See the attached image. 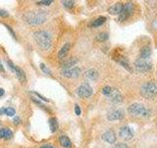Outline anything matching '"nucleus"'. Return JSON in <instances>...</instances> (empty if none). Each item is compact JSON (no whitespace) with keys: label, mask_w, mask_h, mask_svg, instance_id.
<instances>
[{"label":"nucleus","mask_w":157,"mask_h":148,"mask_svg":"<svg viewBox=\"0 0 157 148\" xmlns=\"http://www.w3.org/2000/svg\"><path fill=\"white\" fill-rule=\"evenodd\" d=\"M33 38L36 40L37 44H38L39 47H42V50H49L52 44V38L51 35L47 31H36L35 34H33Z\"/></svg>","instance_id":"obj_1"},{"label":"nucleus","mask_w":157,"mask_h":148,"mask_svg":"<svg viewBox=\"0 0 157 148\" xmlns=\"http://www.w3.org/2000/svg\"><path fill=\"white\" fill-rule=\"evenodd\" d=\"M25 20L29 25H40L45 22V11H31L25 16Z\"/></svg>","instance_id":"obj_2"},{"label":"nucleus","mask_w":157,"mask_h":148,"mask_svg":"<svg viewBox=\"0 0 157 148\" xmlns=\"http://www.w3.org/2000/svg\"><path fill=\"white\" fill-rule=\"evenodd\" d=\"M128 113L134 117H147L150 114V111L146 109L140 103H134L128 108Z\"/></svg>","instance_id":"obj_3"},{"label":"nucleus","mask_w":157,"mask_h":148,"mask_svg":"<svg viewBox=\"0 0 157 148\" xmlns=\"http://www.w3.org/2000/svg\"><path fill=\"white\" fill-rule=\"evenodd\" d=\"M140 94L146 99H153L157 95V86L154 82L144 83L140 89Z\"/></svg>","instance_id":"obj_4"},{"label":"nucleus","mask_w":157,"mask_h":148,"mask_svg":"<svg viewBox=\"0 0 157 148\" xmlns=\"http://www.w3.org/2000/svg\"><path fill=\"white\" fill-rule=\"evenodd\" d=\"M134 67L140 72H147L150 71L152 68L151 62H149L148 59H141L139 58L134 61Z\"/></svg>","instance_id":"obj_5"},{"label":"nucleus","mask_w":157,"mask_h":148,"mask_svg":"<svg viewBox=\"0 0 157 148\" xmlns=\"http://www.w3.org/2000/svg\"><path fill=\"white\" fill-rule=\"evenodd\" d=\"M92 88L88 83H83L77 89V94L81 98H88L92 95Z\"/></svg>","instance_id":"obj_6"},{"label":"nucleus","mask_w":157,"mask_h":148,"mask_svg":"<svg viewBox=\"0 0 157 148\" xmlns=\"http://www.w3.org/2000/svg\"><path fill=\"white\" fill-rule=\"evenodd\" d=\"M82 70L80 67H71V68H64L62 69L61 74L66 78H78L81 75Z\"/></svg>","instance_id":"obj_7"},{"label":"nucleus","mask_w":157,"mask_h":148,"mask_svg":"<svg viewBox=\"0 0 157 148\" xmlns=\"http://www.w3.org/2000/svg\"><path fill=\"white\" fill-rule=\"evenodd\" d=\"M134 12V4L133 3H127L123 7L122 12L119 14V20L120 21H125L132 15Z\"/></svg>","instance_id":"obj_8"},{"label":"nucleus","mask_w":157,"mask_h":148,"mask_svg":"<svg viewBox=\"0 0 157 148\" xmlns=\"http://www.w3.org/2000/svg\"><path fill=\"white\" fill-rule=\"evenodd\" d=\"M119 134H120V137L123 138L124 140H131L134 137V131L133 129L131 128L130 127H123L120 128V131H119Z\"/></svg>","instance_id":"obj_9"},{"label":"nucleus","mask_w":157,"mask_h":148,"mask_svg":"<svg viewBox=\"0 0 157 148\" xmlns=\"http://www.w3.org/2000/svg\"><path fill=\"white\" fill-rule=\"evenodd\" d=\"M124 111L122 110H113L111 112L108 113L107 114V118L108 121H118V120H122L124 117Z\"/></svg>","instance_id":"obj_10"},{"label":"nucleus","mask_w":157,"mask_h":148,"mask_svg":"<svg viewBox=\"0 0 157 148\" xmlns=\"http://www.w3.org/2000/svg\"><path fill=\"white\" fill-rule=\"evenodd\" d=\"M102 139L104 140V141H106L108 143H114L116 141V134L115 132L112 130V129H109V130L105 131L102 134Z\"/></svg>","instance_id":"obj_11"},{"label":"nucleus","mask_w":157,"mask_h":148,"mask_svg":"<svg viewBox=\"0 0 157 148\" xmlns=\"http://www.w3.org/2000/svg\"><path fill=\"white\" fill-rule=\"evenodd\" d=\"M123 7H124V5H123L122 3H116V4L112 5L110 8L108 9V12H109L110 14H112V15H115V14L119 15L122 12Z\"/></svg>","instance_id":"obj_12"},{"label":"nucleus","mask_w":157,"mask_h":148,"mask_svg":"<svg viewBox=\"0 0 157 148\" xmlns=\"http://www.w3.org/2000/svg\"><path fill=\"white\" fill-rule=\"evenodd\" d=\"M109 98L113 103H120L122 101V99H123V96L118 90H115V89H113V92H112V94L109 96Z\"/></svg>","instance_id":"obj_13"},{"label":"nucleus","mask_w":157,"mask_h":148,"mask_svg":"<svg viewBox=\"0 0 157 148\" xmlns=\"http://www.w3.org/2000/svg\"><path fill=\"white\" fill-rule=\"evenodd\" d=\"M70 47H71V44L69 43H65L64 46L62 47V49L60 50V51H59V53H58L59 59H64L67 56V54H68V51L70 50Z\"/></svg>","instance_id":"obj_14"},{"label":"nucleus","mask_w":157,"mask_h":148,"mask_svg":"<svg viewBox=\"0 0 157 148\" xmlns=\"http://www.w3.org/2000/svg\"><path fill=\"white\" fill-rule=\"evenodd\" d=\"M151 55V50L149 47H143L140 50V58L141 59H148Z\"/></svg>","instance_id":"obj_15"},{"label":"nucleus","mask_w":157,"mask_h":148,"mask_svg":"<svg viewBox=\"0 0 157 148\" xmlns=\"http://www.w3.org/2000/svg\"><path fill=\"white\" fill-rule=\"evenodd\" d=\"M14 71L16 72L18 79L20 80L22 83H24L25 81H26V73L24 72V70L22 69L21 67H19V66H15Z\"/></svg>","instance_id":"obj_16"},{"label":"nucleus","mask_w":157,"mask_h":148,"mask_svg":"<svg viewBox=\"0 0 157 148\" xmlns=\"http://www.w3.org/2000/svg\"><path fill=\"white\" fill-rule=\"evenodd\" d=\"M77 62H78V59L72 57V58L67 59V60H65V61H63L61 63V66L63 67V69L64 68H71V67H73V66L76 64Z\"/></svg>","instance_id":"obj_17"},{"label":"nucleus","mask_w":157,"mask_h":148,"mask_svg":"<svg viewBox=\"0 0 157 148\" xmlns=\"http://www.w3.org/2000/svg\"><path fill=\"white\" fill-rule=\"evenodd\" d=\"M85 77L91 80H95L98 77V72L95 69H89L85 72Z\"/></svg>","instance_id":"obj_18"},{"label":"nucleus","mask_w":157,"mask_h":148,"mask_svg":"<svg viewBox=\"0 0 157 148\" xmlns=\"http://www.w3.org/2000/svg\"><path fill=\"white\" fill-rule=\"evenodd\" d=\"M60 143H61V145L63 147H65V148H70L71 145H72V143H71V140L69 139L68 136H65V135H63L60 137Z\"/></svg>","instance_id":"obj_19"},{"label":"nucleus","mask_w":157,"mask_h":148,"mask_svg":"<svg viewBox=\"0 0 157 148\" xmlns=\"http://www.w3.org/2000/svg\"><path fill=\"white\" fill-rule=\"evenodd\" d=\"M105 20H106V18L101 16V17L97 18V19H95L94 21H93L91 23V26H92V27H99V26H101L102 24H104Z\"/></svg>","instance_id":"obj_20"},{"label":"nucleus","mask_w":157,"mask_h":148,"mask_svg":"<svg viewBox=\"0 0 157 148\" xmlns=\"http://www.w3.org/2000/svg\"><path fill=\"white\" fill-rule=\"evenodd\" d=\"M49 127L52 132H55L56 129L58 127V124H57V120L55 117H51L49 120Z\"/></svg>","instance_id":"obj_21"},{"label":"nucleus","mask_w":157,"mask_h":148,"mask_svg":"<svg viewBox=\"0 0 157 148\" xmlns=\"http://www.w3.org/2000/svg\"><path fill=\"white\" fill-rule=\"evenodd\" d=\"M108 39V34L107 33H100V34H98L96 36V40H98V42H105V40Z\"/></svg>","instance_id":"obj_22"},{"label":"nucleus","mask_w":157,"mask_h":148,"mask_svg":"<svg viewBox=\"0 0 157 148\" xmlns=\"http://www.w3.org/2000/svg\"><path fill=\"white\" fill-rule=\"evenodd\" d=\"M112 92H113V89H112L110 86H104L102 89V94L105 95L106 97H109V96L112 94Z\"/></svg>","instance_id":"obj_23"},{"label":"nucleus","mask_w":157,"mask_h":148,"mask_svg":"<svg viewBox=\"0 0 157 148\" xmlns=\"http://www.w3.org/2000/svg\"><path fill=\"white\" fill-rule=\"evenodd\" d=\"M15 114H16V111H15V109H13V108H7L5 111V114L8 117H13Z\"/></svg>","instance_id":"obj_24"},{"label":"nucleus","mask_w":157,"mask_h":148,"mask_svg":"<svg viewBox=\"0 0 157 148\" xmlns=\"http://www.w3.org/2000/svg\"><path fill=\"white\" fill-rule=\"evenodd\" d=\"M62 3L65 7H67V8H73V6L75 4L74 1H63Z\"/></svg>","instance_id":"obj_25"},{"label":"nucleus","mask_w":157,"mask_h":148,"mask_svg":"<svg viewBox=\"0 0 157 148\" xmlns=\"http://www.w3.org/2000/svg\"><path fill=\"white\" fill-rule=\"evenodd\" d=\"M12 131L10 130L9 128H5V136H4V138L6 139H10L11 137H12Z\"/></svg>","instance_id":"obj_26"},{"label":"nucleus","mask_w":157,"mask_h":148,"mask_svg":"<svg viewBox=\"0 0 157 148\" xmlns=\"http://www.w3.org/2000/svg\"><path fill=\"white\" fill-rule=\"evenodd\" d=\"M40 69H42L44 73H47V74H50V73H51L50 70L47 69V67H46L45 64H44V63H40Z\"/></svg>","instance_id":"obj_27"},{"label":"nucleus","mask_w":157,"mask_h":148,"mask_svg":"<svg viewBox=\"0 0 157 148\" xmlns=\"http://www.w3.org/2000/svg\"><path fill=\"white\" fill-rule=\"evenodd\" d=\"M52 3L51 0H45V1H38L37 2V4H39V5H50Z\"/></svg>","instance_id":"obj_28"},{"label":"nucleus","mask_w":157,"mask_h":148,"mask_svg":"<svg viewBox=\"0 0 157 148\" xmlns=\"http://www.w3.org/2000/svg\"><path fill=\"white\" fill-rule=\"evenodd\" d=\"M8 16H9V14L7 11L0 9V17H8Z\"/></svg>","instance_id":"obj_29"},{"label":"nucleus","mask_w":157,"mask_h":148,"mask_svg":"<svg viewBox=\"0 0 157 148\" xmlns=\"http://www.w3.org/2000/svg\"><path fill=\"white\" fill-rule=\"evenodd\" d=\"M75 113H76L77 116H81L82 111H81V108H80V107H78V105L75 106Z\"/></svg>","instance_id":"obj_30"},{"label":"nucleus","mask_w":157,"mask_h":148,"mask_svg":"<svg viewBox=\"0 0 157 148\" xmlns=\"http://www.w3.org/2000/svg\"><path fill=\"white\" fill-rule=\"evenodd\" d=\"M114 148H128L125 143H117L116 145L114 146Z\"/></svg>","instance_id":"obj_31"},{"label":"nucleus","mask_w":157,"mask_h":148,"mask_svg":"<svg viewBox=\"0 0 157 148\" xmlns=\"http://www.w3.org/2000/svg\"><path fill=\"white\" fill-rule=\"evenodd\" d=\"M121 64L123 65V66H125V67L127 68V69H130L129 68V64H128V62H127L125 59H123V60L121 61Z\"/></svg>","instance_id":"obj_32"},{"label":"nucleus","mask_w":157,"mask_h":148,"mask_svg":"<svg viewBox=\"0 0 157 148\" xmlns=\"http://www.w3.org/2000/svg\"><path fill=\"white\" fill-rule=\"evenodd\" d=\"M5 136V128L0 129V138H4Z\"/></svg>","instance_id":"obj_33"},{"label":"nucleus","mask_w":157,"mask_h":148,"mask_svg":"<svg viewBox=\"0 0 157 148\" xmlns=\"http://www.w3.org/2000/svg\"><path fill=\"white\" fill-rule=\"evenodd\" d=\"M36 96H37V97H38V98H40V99H42V100H43V101H45V102H48V99H46V98H44L43 97V96H42V95H39L38 93H35Z\"/></svg>","instance_id":"obj_34"},{"label":"nucleus","mask_w":157,"mask_h":148,"mask_svg":"<svg viewBox=\"0 0 157 148\" xmlns=\"http://www.w3.org/2000/svg\"><path fill=\"white\" fill-rule=\"evenodd\" d=\"M5 111H6V108L0 109V114H5Z\"/></svg>","instance_id":"obj_35"},{"label":"nucleus","mask_w":157,"mask_h":148,"mask_svg":"<svg viewBox=\"0 0 157 148\" xmlns=\"http://www.w3.org/2000/svg\"><path fill=\"white\" fill-rule=\"evenodd\" d=\"M40 148H54L52 145H48V144H46V145H43V146H42Z\"/></svg>","instance_id":"obj_36"},{"label":"nucleus","mask_w":157,"mask_h":148,"mask_svg":"<svg viewBox=\"0 0 157 148\" xmlns=\"http://www.w3.org/2000/svg\"><path fill=\"white\" fill-rule=\"evenodd\" d=\"M14 121H15V124H19V121H20V118H18V117H15Z\"/></svg>","instance_id":"obj_37"},{"label":"nucleus","mask_w":157,"mask_h":148,"mask_svg":"<svg viewBox=\"0 0 157 148\" xmlns=\"http://www.w3.org/2000/svg\"><path fill=\"white\" fill-rule=\"evenodd\" d=\"M3 95H4V90L0 88V97H1V96H3Z\"/></svg>","instance_id":"obj_38"},{"label":"nucleus","mask_w":157,"mask_h":148,"mask_svg":"<svg viewBox=\"0 0 157 148\" xmlns=\"http://www.w3.org/2000/svg\"><path fill=\"white\" fill-rule=\"evenodd\" d=\"M0 70H3V67H2V64L0 63Z\"/></svg>","instance_id":"obj_39"}]
</instances>
